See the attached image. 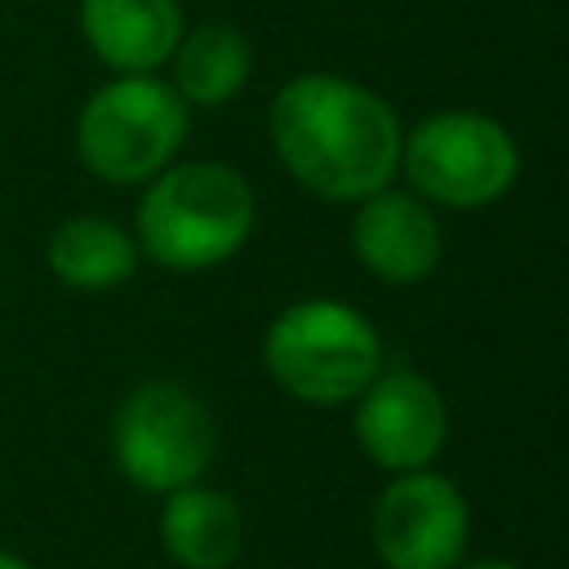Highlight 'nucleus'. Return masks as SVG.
<instances>
[{
  "instance_id": "nucleus-1",
  "label": "nucleus",
  "mask_w": 569,
  "mask_h": 569,
  "mask_svg": "<svg viewBox=\"0 0 569 569\" xmlns=\"http://www.w3.org/2000/svg\"><path fill=\"white\" fill-rule=\"evenodd\" d=\"M271 142L284 169L325 200H356L387 187L400 160L396 111L342 80V76H298L271 102Z\"/></svg>"
},
{
  "instance_id": "nucleus-2",
  "label": "nucleus",
  "mask_w": 569,
  "mask_h": 569,
  "mask_svg": "<svg viewBox=\"0 0 569 569\" xmlns=\"http://www.w3.org/2000/svg\"><path fill=\"white\" fill-rule=\"evenodd\" d=\"M253 227L249 182L213 160L160 169L138 204V244L173 271H200L231 258Z\"/></svg>"
},
{
  "instance_id": "nucleus-3",
  "label": "nucleus",
  "mask_w": 569,
  "mask_h": 569,
  "mask_svg": "<svg viewBox=\"0 0 569 569\" xmlns=\"http://www.w3.org/2000/svg\"><path fill=\"white\" fill-rule=\"evenodd\" d=\"M276 387L307 405H347L382 369L373 325L342 302H298L280 311L262 342Z\"/></svg>"
},
{
  "instance_id": "nucleus-4",
  "label": "nucleus",
  "mask_w": 569,
  "mask_h": 569,
  "mask_svg": "<svg viewBox=\"0 0 569 569\" xmlns=\"http://www.w3.org/2000/svg\"><path fill=\"white\" fill-rule=\"evenodd\" d=\"M187 138V102L173 84L156 76L107 80L76 120V151L102 182L156 178Z\"/></svg>"
},
{
  "instance_id": "nucleus-5",
  "label": "nucleus",
  "mask_w": 569,
  "mask_h": 569,
  "mask_svg": "<svg viewBox=\"0 0 569 569\" xmlns=\"http://www.w3.org/2000/svg\"><path fill=\"white\" fill-rule=\"evenodd\" d=\"M111 453L120 476L142 493H173L196 485L213 453L218 427L213 413L178 382L133 387L111 422Z\"/></svg>"
},
{
  "instance_id": "nucleus-6",
  "label": "nucleus",
  "mask_w": 569,
  "mask_h": 569,
  "mask_svg": "<svg viewBox=\"0 0 569 569\" xmlns=\"http://www.w3.org/2000/svg\"><path fill=\"white\" fill-rule=\"evenodd\" d=\"M400 147L413 187L458 209L498 200L520 169L511 133L476 111H440L422 120Z\"/></svg>"
},
{
  "instance_id": "nucleus-7",
  "label": "nucleus",
  "mask_w": 569,
  "mask_h": 569,
  "mask_svg": "<svg viewBox=\"0 0 569 569\" xmlns=\"http://www.w3.org/2000/svg\"><path fill=\"white\" fill-rule=\"evenodd\" d=\"M369 538L382 569H458L471 542V507L449 476L400 471L373 502Z\"/></svg>"
},
{
  "instance_id": "nucleus-8",
  "label": "nucleus",
  "mask_w": 569,
  "mask_h": 569,
  "mask_svg": "<svg viewBox=\"0 0 569 569\" xmlns=\"http://www.w3.org/2000/svg\"><path fill=\"white\" fill-rule=\"evenodd\" d=\"M449 436V409L440 391L413 373V369H391L378 373L360 396H356V440L378 462L382 471H422Z\"/></svg>"
},
{
  "instance_id": "nucleus-9",
  "label": "nucleus",
  "mask_w": 569,
  "mask_h": 569,
  "mask_svg": "<svg viewBox=\"0 0 569 569\" xmlns=\"http://www.w3.org/2000/svg\"><path fill=\"white\" fill-rule=\"evenodd\" d=\"M351 249L373 276L391 284H409L436 267L440 227L413 196L373 191L351 222Z\"/></svg>"
},
{
  "instance_id": "nucleus-10",
  "label": "nucleus",
  "mask_w": 569,
  "mask_h": 569,
  "mask_svg": "<svg viewBox=\"0 0 569 569\" xmlns=\"http://www.w3.org/2000/svg\"><path fill=\"white\" fill-rule=\"evenodd\" d=\"M80 31L107 67L147 76L173 58L182 40V9L178 0H80Z\"/></svg>"
},
{
  "instance_id": "nucleus-11",
  "label": "nucleus",
  "mask_w": 569,
  "mask_h": 569,
  "mask_svg": "<svg viewBox=\"0 0 569 569\" xmlns=\"http://www.w3.org/2000/svg\"><path fill=\"white\" fill-rule=\"evenodd\" d=\"M160 542L182 569H231L244 547V511L231 493L196 480L164 493Z\"/></svg>"
},
{
  "instance_id": "nucleus-12",
  "label": "nucleus",
  "mask_w": 569,
  "mask_h": 569,
  "mask_svg": "<svg viewBox=\"0 0 569 569\" xmlns=\"http://www.w3.org/2000/svg\"><path fill=\"white\" fill-rule=\"evenodd\" d=\"M49 271L80 293H102L116 289L133 276L138 267V244L124 227H116L111 218L98 213H76L67 218L53 236H49Z\"/></svg>"
},
{
  "instance_id": "nucleus-13",
  "label": "nucleus",
  "mask_w": 569,
  "mask_h": 569,
  "mask_svg": "<svg viewBox=\"0 0 569 569\" xmlns=\"http://www.w3.org/2000/svg\"><path fill=\"white\" fill-rule=\"evenodd\" d=\"M178 93L196 107H222L249 76V44L227 22H204L178 40Z\"/></svg>"
},
{
  "instance_id": "nucleus-14",
  "label": "nucleus",
  "mask_w": 569,
  "mask_h": 569,
  "mask_svg": "<svg viewBox=\"0 0 569 569\" xmlns=\"http://www.w3.org/2000/svg\"><path fill=\"white\" fill-rule=\"evenodd\" d=\"M458 569H520V565H511V560H462Z\"/></svg>"
},
{
  "instance_id": "nucleus-15",
  "label": "nucleus",
  "mask_w": 569,
  "mask_h": 569,
  "mask_svg": "<svg viewBox=\"0 0 569 569\" xmlns=\"http://www.w3.org/2000/svg\"><path fill=\"white\" fill-rule=\"evenodd\" d=\"M0 569H31L22 556H13V551H0Z\"/></svg>"
}]
</instances>
